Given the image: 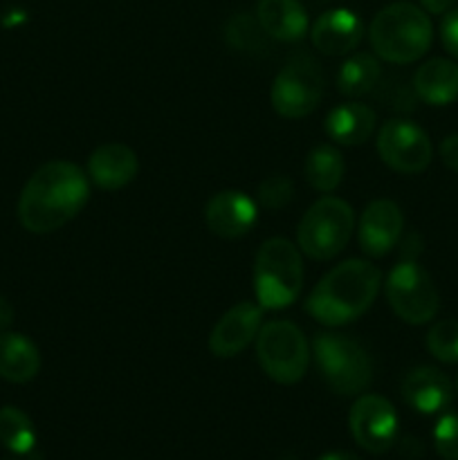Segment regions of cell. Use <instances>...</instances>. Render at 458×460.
Wrapping results in <instances>:
<instances>
[{
	"label": "cell",
	"instance_id": "6da1fadb",
	"mask_svg": "<svg viewBox=\"0 0 458 460\" xmlns=\"http://www.w3.org/2000/svg\"><path fill=\"white\" fill-rule=\"evenodd\" d=\"M88 178L76 164L54 160L40 166L18 198V220L31 234H52L88 202Z\"/></svg>",
	"mask_w": 458,
	"mask_h": 460
},
{
	"label": "cell",
	"instance_id": "7a4b0ae2",
	"mask_svg": "<svg viewBox=\"0 0 458 460\" xmlns=\"http://www.w3.org/2000/svg\"><path fill=\"white\" fill-rule=\"evenodd\" d=\"M382 286L380 270L362 259L332 268L305 301V310L323 326H344L359 319L375 301Z\"/></svg>",
	"mask_w": 458,
	"mask_h": 460
},
{
	"label": "cell",
	"instance_id": "3957f363",
	"mask_svg": "<svg viewBox=\"0 0 458 460\" xmlns=\"http://www.w3.org/2000/svg\"><path fill=\"white\" fill-rule=\"evenodd\" d=\"M368 39L377 58L407 66L425 57L434 39V27L420 7L411 3H393L373 18Z\"/></svg>",
	"mask_w": 458,
	"mask_h": 460
},
{
	"label": "cell",
	"instance_id": "277c9868",
	"mask_svg": "<svg viewBox=\"0 0 458 460\" xmlns=\"http://www.w3.org/2000/svg\"><path fill=\"white\" fill-rule=\"evenodd\" d=\"M304 288V263L299 247L286 238H269L254 261V292L265 310H281L295 304Z\"/></svg>",
	"mask_w": 458,
	"mask_h": 460
},
{
	"label": "cell",
	"instance_id": "5b68a950",
	"mask_svg": "<svg viewBox=\"0 0 458 460\" xmlns=\"http://www.w3.org/2000/svg\"><path fill=\"white\" fill-rule=\"evenodd\" d=\"M313 358L326 386L335 394L357 395L371 385V358L350 337L321 332L313 341Z\"/></svg>",
	"mask_w": 458,
	"mask_h": 460
},
{
	"label": "cell",
	"instance_id": "8992f818",
	"mask_svg": "<svg viewBox=\"0 0 458 460\" xmlns=\"http://www.w3.org/2000/svg\"><path fill=\"white\" fill-rule=\"evenodd\" d=\"M355 232V214L341 198H319L301 218L296 243L305 256L314 261H330L348 245Z\"/></svg>",
	"mask_w": 458,
	"mask_h": 460
},
{
	"label": "cell",
	"instance_id": "52a82bcc",
	"mask_svg": "<svg viewBox=\"0 0 458 460\" xmlns=\"http://www.w3.org/2000/svg\"><path fill=\"white\" fill-rule=\"evenodd\" d=\"M256 358L269 380L296 385L308 373L313 349L296 323L274 319L260 326L256 335Z\"/></svg>",
	"mask_w": 458,
	"mask_h": 460
},
{
	"label": "cell",
	"instance_id": "ba28073f",
	"mask_svg": "<svg viewBox=\"0 0 458 460\" xmlns=\"http://www.w3.org/2000/svg\"><path fill=\"white\" fill-rule=\"evenodd\" d=\"M323 97V75L321 66L310 54L299 52L287 58L283 70L278 72L272 84L274 111L286 119H304Z\"/></svg>",
	"mask_w": 458,
	"mask_h": 460
},
{
	"label": "cell",
	"instance_id": "9c48e42d",
	"mask_svg": "<svg viewBox=\"0 0 458 460\" xmlns=\"http://www.w3.org/2000/svg\"><path fill=\"white\" fill-rule=\"evenodd\" d=\"M384 292L391 310L411 326H422V323L431 322L440 308V296L434 281L413 259L400 261L391 270L384 283Z\"/></svg>",
	"mask_w": 458,
	"mask_h": 460
},
{
	"label": "cell",
	"instance_id": "30bf717a",
	"mask_svg": "<svg viewBox=\"0 0 458 460\" xmlns=\"http://www.w3.org/2000/svg\"><path fill=\"white\" fill-rule=\"evenodd\" d=\"M377 153L389 169L398 173H420L431 164L429 135L409 119H391L377 133Z\"/></svg>",
	"mask_w": 458,
	"mask_h": 460
},
{
	"label": "cell",
	"instance_id": "8fae6325",
	"mask_svg": "<svg viewBox=\"0 0 458 460\" xmlns=\"http://www.w3.org/2000/svg\"><path fill=\"white\" fill-rule=\"evenodd\" d=\"M348 427L359 447L384 454L393 447L398 436V416L393 404L382 395H362L350 409Z\"/></svg>",
	"mask_w": 458,
	"mask_h": 460
},
{
	"label": "cell",
	"instance_id": "7c38bea8",
	"mask_svg": "<svg viewBox=\"0 0 458 460\" xmlns=\"http://www.w3.org/2000/svg\"><path fill=\"white\" fill-rule=\"evenodd\" d=\"M263 308L254 301H241L216 322L209 335V350L220 359L236 358L251 344L263 326Z\"/></svg>",
	"mask_w": 458,
	"mask_h": 460
},
{
	"label": "cell",
	"instance_id": "4fadbf2b",
	"mask_svg": "<svg viewBox=\"0 0 458 460\" xmlns=\"http://www.w3.org/2000/svg\"><path fill=\"white\" fill-rule=\"evenodd\" d=\"M259 218V207L236 189H227V191H218L205 207V220L207 227L214 236L218 238H241L251 232Z\"/></svg>",
	"mask_w": 458,
	"mask_h": 460
},
{
	"label": "cell",
	"instance_id": "5bb4252c",
	"mask_svg": "<svg viewBox=\"0 0 458 460\" xmlns=\"http://www.w3.org/2000/svg\"><path fill=\"white\" fill-rule=\"evenodd\" d=\"M402 229L404 216L393 200H373L359 218V247L364 254L380 259L398 245Z\"/></svg>",
	"mask_w": 458,
	"mask_h": 460
},
{
	"label": "cell",
	"instance_id": "9a60e30c",
	"mask_svg": "<svg viewBox=\"0 0 458 460\" xmlns=\"http://www.w3.org/2000/svg\"><path fill=\"white\" fill-rule=\"evenodd\" d=\"M139 160L126 144L110 142L99 146L88 160V178L103 191H119L135 180Z\"/></svg>",
	"mask_w": 458,
	"mask_h": 460
},
{
	"label": "cell",
	"instance_id": "2e32d148",
	"mask_svg": "<svg viewBox=\"0 0 458 460\" xmlns=\"http://www.w3.org/2000/svg\"><path fill=\"white\" fill-rule=\"evenodd\" d=\"M313 45L328 57H341L353 52L364 36L362 21L348 9L323 12L313 25Z\"/></svg>",
	"mask_w": 458,
	"mask_h": 460
},
{
	"label": "cell",
	"instance_id": "e0dca14e",
	"mask_svg": "<svg viewBox=\"0 0 458 460\" xmlns=\"http://www.w3.org/2000/svg\"><path fill=\"white\" fill-rule=\"evenodd\" d=\"M452 382L434 367H418L404 377L402 398L418 413H438L452 402Z\"/></svg>",
	"mask_w": 458,
	"mask_h": 460
},
{
	"label": "cell",
	"instance_id": "ac0fdd59",
	"mask_svg": "<svg viewBox=\"0 0 458 460\" xmlns=\"http://www.w3.org/2000/svg\"><path fill=\"white\" fill-rule=\"evenodd\" d=\"M256 18L272 40L295 43L308 31V16L299 0H259Z\"/></svg>",
	"mask_w": 458,
	"mask_h": 460
},
{
	"label": "cell",
	"instance_id": "d6986e66",
	"mask_svg": "<svg viewBox=\"0 0 458 460\" xmlns=\"http://www.w3.org/2000/svg\"><path fill=\"white\" fill-rule=\"evenodd\" d=\"M418 99L429 106H447L458 99V63L431 58L422 63L411 79Z\"/></svg>",
	"mask_w": 458,
	"mask_h": 460
},
{
	"label": "cell",
	"instance_id": "ffe728a7",
	"mask_svg": "<svg viewBox=\"0 0 458 460\" xmlns=\"http://www.w3.org/2000/svg\"><path fill=\"white\" fill-rule=\"evenodd\" d=\"M375 130V111L366 103L346 102L332 108L326 117V133L341 146H359Z\"/></svg>",
	"mask_w": 458,
	"mask_h": 460
},
{
	"label": "cell",
	"instance_id": "44dd1931",
	"mask_svg": "<svg viewBox=\"0 0 458 460\" xmlns=\"http://www.w3.org/2000/svg\"><path fill=\"white\" fill-rule=\"evenodd\" d=\"M40 368V353L31 340L21 332L0 335V377L13 385L34 380Z\"/></svg>",
	"mask_w": 458,
	"mask_h": 460
},
{
	"label": "cell",
	"instance_id": "7402d4cb",
	"mask_svg": "<svg viewBox=\"0 0 458 460\" xmlns=\"http://www.w3.org/2000/svg\"><path fill=\"white\" fill-rule=\"evenodd\" d=\"M382 79L380 58L368 52L353 54L337 72V88L346 97H364L377 88Z\"/></svg>",
	"mask_w": 458,
	"mask_h": 460
},
{
	"label": "cell",
	"instance_id": "603a6c76",
	"mask_svg": "<svg viewBox=\"0 0 458 460\" xmlns=\"http://www.w3.org/2000/svg\"><path fill=\"white\" fill-rule=\"evenodd\" d=\"M305 180L319 193H332L341 184L346 173L344 157L332 146H317L308 153L304 166Z\"/></svg>",
	"mask_w": 458,
	"mask_h": 460
},
{
	"label": "cell",
	"instance_id": "cb8c5ba5",
	"mask_svg": "<svg viewBox=\"0 0 458 460\" xmlns=\"http://www.w3.org/2000/svg\"><path fill=\"white\" fill-rule=\"evenodd\" d=\"M225 40L236 52L247 57H265L269 52V36L259 22V18L250 13H236L225 22Z\"/></svg>",
	"mask_w": 458,
	"mask_h": 460
},
{
	"label": "cell",
	"instance_id": "d4e9b609",
	"mask_svg": "<svg viewBox=\"0 0 458 460\" xmlns=\"http://www.w3.org/2000/svg\"><path fill=\"white\" fill-rule=\"evenodd\" d=\"M0 445L18 456H30L36 449V429L21 409H0Z\"/></svg>",
	"mask_w": 458,
	"mask_h": 460
},
{
	"label": "cell",
	"instance_id": "484cf974",
	"mask_svg": "<svg viewBox=\"0 0 458 460\" xmlns=\"http://www.w3.org/2000/svg\"><path fill=\"white\" fill-rule=\"evenodd\" d=\"M427 349L445 364L458 362V319H443L434 323L427 335Z\"/></svg>",
	"mask_w": 458,
	"mask_h": 460
},
{
	"label": "cell",
	"instance_id": "4316f807",
	"mask_svg": "<svg viewBox=\"0 0 458 460\" xmlns=\"http://www.w3.org/2000/svg\"><path fill=\"white\" fill-rule=\"evenodd\" d=\"M295 184L287 175H269L259 184V202L269 211H278L290 205Z\"/></svg>",
	"mask_w": 458,
	"mask_h": 460
},
{
	"label": "cell",
	"instance_id": "83f0119b",
	"mask_svg": "<svg viewBox=\"0 0 458 460\" xmlns=\"http://www.w3.org/2000/svg\"><path fill=\"white\" fill-rule=\"evenodd\" d=\"M436 452L443 460H458V413H447L434 429Z\"/></svg>",
	"mask_w": 458,
	"mask_h": 460
},
{
	"label": "cell",
	"instance_id": "f1b7e54d",
	"mask_svg": "<svg viewBox=\"0 0 458 460\" xmlns=\"http://www.w3.org/2000/svg\"><path fill=\"white\" fill-rule=\"evenodd\" d=\"M382 85V84H377ZM380 99L386 103V106L395 108L400 112H409L413 111V103H416L418 94L413 90V84H386L382 85L380 90Z\"/></svg>",
	"mask_w": 458,
	"mask_h": 460
},
{
	"label": "cell",
	"instance_id": "f546056e",
	"mask_svg": "<svg viewBox=\"0 0 458 460\" xmlns=\"http://www.w3.org/2000/svg\"><path fill=\"white\" fill-rule=\"evenodd\" d=\"M440 39L445 49L458 58V9H449L440 22Z\"/></svg>",
	"mask_w": 458,
	"mask_h": 460
},
{
	"label": "cell",
	"instance_id": "4dcf8cb0",
	"mask_svg": "<svg viewBox=\"0 0 458 460\" xmlns=\"http://www.w3.org/2000/svg\"><path fill=\"white\" fill-rule=\"evenodd\" d=\"M440 160L458 173V135H449L440 142Z\"/></svg>",
	"mask_w": 458,
	"mask_h": 460
},
{
	"label": "cell",
	"instance_id": "1f68e13d",
	"mask_svg": "<svg viewBox=\"0 0 458 460\" xmlns=\"http://www.w3.org/2000/svg\"><path fill=\"white\" fill-rule=\"evenodd\" d=\"M420 3L429 13H447L456 0H420Z\"/></svg>",
	"mask_w": 458,
	"mask_h": 460
},
{
	"label": "cell",
	"instance_id": "d6a6232c",
	"mask_svg": "<svg viewBox=\"0 0 458 460\" xmlns=\"http://www.w3.org/2000/svg\"><path fill=\"white\" fill-rule=\"evenodd\" d=\"M13 322V308L9 305L7 299L0 296V331H4L7 326H12Z\"/></svg>",
	"mask_w": 458,
	"mask_h": 460
},
{
	"label": "cell",
	"instance_id": "836d02e7",
	"mask_svg": "<svg viewBox=\"0 0 458 460\" xmlns=\"http://www.w3.org/2000/svg\"><path fill=\"white\" fill-rule=\"evenodd\" d=\"M319 460H362V458L355 456V454H350V452H328V454H323Z\"/></svg>",
	"mask_w": 458,
	"mask_h": 460
},
{
	"label": "cell",
	"instance_id": "e575fe53",
	"mask_svg": "<svg viewBox=\"0 0 458 460\" xmlns=\"http://www.w3.org/2000/svg\"><path fill=\"white\" fill-rule=\"evenodd\" d=\"M456 389H458V382H456Z\"/></svg>",
	"mask_w": 458,
	"mask_h": 460
}]
</instances>
